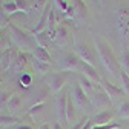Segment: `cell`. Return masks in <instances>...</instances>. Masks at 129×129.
<instances>
[{"label": "cell", "instance_id": "5b68a950", "mask_svg": "<svg viewBox=\"0 0 129 129\" xmlns=\"http://www.w3.org/2000/svg\"><path fill=\"white\" fill-rule=\"evenodd\" d=\"M115 28L121 40H126L129 37V9L127 8H120L118 12L115 14Z\"/></svg>", "mask_w": 129, "mask_h": 129}, {"label": "cell", "instance_id": "52a82bcc", "mask_svg": "<svg viewBox=\"0 0 129 129\" xmlns=\"http://www.w3.org/2000/svg\"><path fill=\"white\" fill-rule=\"evenodd\" d=\"M75 54H77V57L82 60L83 63L91 64V66L95 68V64H97V57H95V52H94V49H92L91 46L83 45V43L75 45Z\"/></svg>", "mask_w": 129, "mask_h": 129}, {"label": "cell", "instance_id": "484cf974", "mask_svg": "<svg viewBox=\"0 0 129 129\" xmlns=\"http://www.w3.org/2000/svg\"><path fill=\"white\" fill-rule=\"evenodd\" d=\"M52 2H54V9L55 11H60V14L61 15H64V14H66L68 12V9H69V3L66 2V0H52Z\"/></svg>", "mask_w": 129, "mask_h": 129}, {"label": "cell", "instance_id": "cb8c5ba5", "mask_svg": "<svg viewBox=\"0 0 129 129\" xmlns=\"http://www.w3.org/2000/svg\"><path fill=\"white\" fill-rule=\"evenodd\" d=\"M66 120L68 123L75 121V105L72 102V97H68V108H66Z\"/></svg>", "mask_w": 129, "mask_h": 129}, {"label": "cell", "instance_id": "4fadbf2b", "mask_svg": "<svg viewBox=\"0 0 129 129\" xmlns=\"http://www.w3.org/2000/svg\"><path fill=\"white\" fill-rule=\"evenodd\" d=\"M72 12H74V20L75 22H85L88 17V6L83 0H72Z\"/></svg>", "mask_w": 129, "mask_h": 129}, {"label": "cell", "instance_id": "f35d334b", "mask_svg": "<svg viewBox=\"0 0 129 129\" xmlns=\"http://www.w3.org/2000/svg\"><path fill=\"white\" fill-rule=\"evenodd\" d=\"M108 2H109V0H97V3H99L100 6H105V5H106Z\"/></svg>", "mask_w": 129, "mask_h": 129}, {"label": "cell", "instance_id": "ba28073f", "mask_svg": "<svg viewBox=\"0 0 129 129\" xmlns=\"http://www.w3.org/2000/svg\"><path fill=\"white\" fill-rule=\"evenodd\" d=\"M89 100H91V105H92V109H103L106 111V108H109L111 100H109V97L106 95V92L99 88V89H95L92 95H89Z\"/></svg>", "mask_w": 129, "mask_h": 129}, {"label": "cell", "instance_id": "603a6c76", "mask_svg": "<svg viewBox=\"0 0 129 129\" xmlns=\"http://www.w3.org/2000/svg\"><path fill=\"white\" fill-rule=\"evenodd\" d=\"M2 8H3V11L9 15H15L19 12V8H17V5H15V2L14 0H5V2H2Z\"/></svg>", "mask_w": 129, "mask_h": 129}, {"label": "cell", "instance_id": "44dd1931", "mask_svg": "<svg viewBox=\"0 0 129 129\" xmlns=\"http://www.w3.org/2000/svg\"><path fill=\"white\" fill-rule=\"evenodd\" d=\"M20 108H22V97H20L19 94H12V95H9L6 111H9V112H17Z\"/></svg>", "mask_w": 129, "mask_h": 129}, {"label": "cell", "instance_id": "f546056e", "mask_svg": "<svg viewBox=\"0 0 129 129\" xmlns=\"http://www.w3.org/2000/svg\"><path fill=\"white\" fill-rule=\"evenodd\" d=\"M118 117L123 120L129 118V102H123L118 108Z\"/></svg>", "mask_w": 129, "mask_h": 129}, {"label": "cell", "instance_id": "9a60e30c", "mask_svg": "<svg viewBox=\"0 0 129 129\" xmlns=\"http://www.w3.org/2000/svg\"><path fill=\"white\" fill-rule=\"evenodd\" d=\"M80 74H82L83 77H86V78H89L91 82L97 83V85H100V83H102V77H100V74L97 72V69H95L94 66H91V64H86V63H83V61H82Z\"/></svg>", "mask_w": 129, "mask_h": 129}, {"label": "cell", "instance_id": "9c48e42d", "mask_svg": "<svg viewBox=\"0 0 129 129\" xmlns=\"http://www.w3.org/2000/svg\"><path fill=\"white\" fill-rule=\"evenodd\" d=\"M54 46L57 48H66L69 45V31H68V26L64 25V22H61L55 31H54V40H52Z\"/></svg>", "mask_w": 129, "mask_h": 129}, {"label": "cell", "instance_id": "30bf717a", "mask_svg": "<svg viewBox=\"0 0 129 129\" xmlns=\"http://www.w3.org/2000/svg\"><path fill=\"white\" fill-rule=\"evenodd\" d=\"M68 94L61 91L60 94H57V121H60L61 124L68 123L66 120V108H68Z\"/></svg>", "mask_w": 129, "mask_h": 129}, {"label": "cell", "instance_id": "b9f144b4", "mask_svg": "<svg viewBox=\"0 0 129 129\" xmlns=\"http://www.w3.org/2000/svg\"><path fill=\"white\" fill-rule=\"evenodd\" d=\"M2 55H3V51H0V60H2Z\"/></svg>", "mask_w": 129, "mask_h": 129}, {"label": "cell", "instance_id": "e0dca14e", "mask_svg": "<svg viewBox=\"0 0 129 129\" xmlns=\"http://www.w3.org/2000/svg\"><path fill=\"white\" fill-rule=\"evenodd\" d=\"M26 64H28V55H26V52H20L19 51L17 57H15V60H14V64L11 66V71L14 74H20L26 68Z\"/></svg>", "mask_w": 129, "mask_h": 129}, {"label": "cell", "instance_id": "7402d4cb", "mask_svg": "<svg viewBox=\"0 0 129 129\" xmlns=\"http://www.w3.org/2000/svg\"><path fill=\"white\" fill-rule=\"evenodd\" d=\"M32 61V68H34V71L39 74V75H48L49 74V69H51V64H48V63H42V61H39V60H36V58H32L31 60Z\"/></svg>", "mask_w": 129, "mask_h": 129}, {"label": "cell", "instance_id": "3957f363", "mask_svg": "<svg viewBox=\"0 0 129 129\" xmlns=\"http://www.w3.org/2000/svg\"><path fill=\"white\" fill-rule=\"evenodd\" d=\"M68 82V74L66 72H49L48 75H45V83L49 88V91L52 94H60Z\"/></svg>", "mask_w": 129, "mask_h": 129}, {"label": "cell", "instance_id": "7c38bea8", "mask_svg": "<svg viewBox=\"0 0 129 129\" xmlns=\"http://www.w3.org/2000/svg\"><path fill=\"white\" fill-rule=\"evenodd\" d=\"M19 54V49L17 48H6L3 49V55H2V60H0V71H8L11 69V66L14 64V60Z\"/></svg>", "mask_w": 129, "mask_h": 129}, {"label": "cell", "instance_id": "d590c367", "mask_svg": "<svg viewBox=\"0 0 129 129\" xmlns=\"http://www.w3.org/2000/svg\"><path fill=\"white\" fill-rule=\"evenodd\" d=\"M51 129H63V124H61L60 121H55V123L51 126Z\"/></svg>", "mask_w": 129, "mask_h": 129}, {"label": "cell", "instance_id": "836d02e7", "mask_svg": "<svg viewBox=\"0 0 129 129\" xmlns=\"http://www.w3.org/2000/svg\"><path fill=\"white\" fill-rule=\"evenodd\" d=\"M92 129H120V124L111 123V124H103V126H92Z\"/></svg>", "mask_w": 129, "mask_h": 129}, {"label": "cell", "instance_id": "f1b7e54d", "mask_svg": "<svg viewBox=\"0 0 129 129\" xmlns=\"http://www.w3.org/2000/svg\"><path fill=\"white\" fill-rule=\"evenodd\" d=\"M15 5L19 8V12H25L28 15L29 12V8H31V0H14Z\"/></svg>", "mask_w": 129, "mask_h": 129}, {"label": "cell", "instance_id": "7a4b0ae2", "mask_svg": "<svg viewBox=\"0 0 129 129\" xmlns=\"http://www.w3.org/2000/svg\"><path fill=\"white\" fill-rule=\"evenodd\" d=\"M8 29H9V40L12 42L14 48H17L20 52H26V54L36 51L37 45H36V40L31 32L20 29L15 23H9Z\"/></svg>", "mask_w": 129, "mask_h": 129}, {"label": "cell", "instance_id": "d4e9b609", "mask_svg": "<svg viewBox=\"0 0 129 129\" xmlns=\"http://www.w3.org/2000/svg\"><path fill=\"white\" fill-rule=\"evenodd\" d=\"M118 63H120V68H121V71H124V72L129 75V49H127V48H126V49L121 52Z\"/></svg>", "mask_w": 129, "mask_h": 129}, {"label": "cell", "instance_id": "ab89813d", "mask_svg": "<svg viewBox=\"0 0 129 129\" xmlns=\"http://www.w3.org/2000/svg\"><path fill=\"white\" fill-rule=\"evenodd\" d=\"M2 48H3V39H2V36H0V51H2Z\"/></svg>", "mask_w": 129, "mask_h": 129}, {"label": "cell", "instance_id": "8fae6325", "mask_svg": "<svg viewBox=\"0 0 129 129\" xmlns=\"http://www.w3.org/2000/svg\"><path fill=\"white\" fill-rule=\"evenodd\" d=\"M48 6V0H31V8H29V12H28V17L32 20V22H39V19L42 17L43 11L46 9Z\"/></svg>", "mask_w": 129, "mask_h": 129}, {"label": "cell", "instance_id": "2e32d148", "mask_svg": "<svg viewBox=\"0 0 129 129\" xmlns=\"http://www.w3.org/2000/svg\"><path fill=\"white\" fill-rule=\"evenodd\" d=\"M112 118H114V114L111 111H100L99 114H95L92 118H91V123L92 126H103V124H111L112 123Z\"/></svg>", "mask_w": 129, "mask_h": 129}, {"label": "cell", "instance_id": "277c9868", "mask_svg": "<svg viewBox=\"0 0 129 129\" xmlns=\"http://www.w3.org/2000/svg\"><path fill=\"white\" fill-rule=\"evenodd\" d=\"M58 68L61 72H80L82 68V60L77 57L75 52H68L60 58Z\"/></svg>", "mask_w": 129, "mask_h": 129}, {"label": "cell", "instance_id": "1f68e13d", "mask_svg": "<svg viewBox=\"0 0 129 129\" xmlns=\"http://www.w3.org/2000/svg\"><path fill=\"white\" fill-rule=\"evenodd\" d=\"M31 83H32V77H31L29 74L23 72V74L20 75V78H19V85H20L22 88H29Z\"/></svg>", "mask_w": 129, "mask_h": 129}, {"label": "cell", "instance_id": "d6a6232c", "mask_svg": "<svg viewBox=\"0 0 129 129\" xmlns=\"http://www.w3.org/2000/svg\"><path fill=\"white\" fill-rule=\"evenodd\" d=\"M8 100H9V95H6V94L0 95V109H6L8 108Z\"/></svg>", "mask_w": 129, "mask_h": 129}, {"label": "cell", "instance_id": "74e56055", "mask_svg": "<svg viewBox=\"0 0 129 129\" xmlns=\"http://www.w3.org/2000/svg\"><path fill=\"white\" fill-rule=\"evenodd\" d=\"M39 129H51V126L48 124V123H42V124L39 126Z\"/></svg>", "mask_w": 129, "mask_h": 129}, {"label": "cell", "instance_id": "5bb4252c", "mask_svg": "<svg viewBox=\"0 0 129 129\" xmlns=\"http://www.w3.org/2000/svg\"><path fill=\"white\" fill-rule=\"evenodd\" d=\"M102 89L106 92V95L109 97V100H111V103H114L118 97L121 95V94H124L123 92V89L121 88H117L115 85H112V83H109V82H106V80H102Z\"/></svg>", "mask_w": 129, "mask_h": 129}, {"label": "cell", "instance_id": "4316f807", "mask_svg": "<svg viewBox=\"0 0 129 129\" xmlns=\"http://www.w3.org/2000/svg\"><path fill=\"white\" fill-rule=\"evenodd\" d=\"M17 124V118L12 115H2L0 114V127H9Z\"/></svg>", "mask_w": 129, "mask_h": 129}, {"label": "cell", "instance_id": "8992f818", "mask_svg": "<svg viewBox=\"0 0 129 129\" xmlns=\"http://www.w3.org/2000/svg\"><path fill=\"white\" fill-rule=\"evenodd\" d=\"M71 97H72V102H74V105H75V108H77L78 111H83V112H85V111L92 109V105H91L89 97L83 92V89L78 86V83L72 88Z\"/></svg>", "mask_w": 129, "mask_h": 129}, {"label": "cell", "instance_id": "6da1fadb", "mask_svg": "<svg viewBox=\"0 0 129 129\" xmlns=\"http://www.w3.org/2000/svg\"><path fill=\"white\" fill-rule=\"evenodd\" d=\"M94 46H95L97 54H99V60L103 64V68L106 69V72L111 74L112 77H118L121 68H120V63H118L115 54L111 49L109 43L106 40H103V39H95Z\"/></svg>", "mask_w": 129, "mask_h": 129}, {"label": "cell", "instance_id": "8d00e7d4", "mask_svg": "<svg viewBox=\"0 0 129 129\" xmlns=\"http://www.w3.org/2000/svg\"><path fill=\"white\" fill-rule=\"evenodd\" d=\"M15 129H32V127L28 126V124H17V126H15Z\"/></svg>", "mask_w": 129, "mask_h": 129}, {"label": "cell", "instance_id": "4dcf8cb0", "mask_svg": "<svg viewBox=\"0 0 129 129\" xmlns=\"http://www.w3.org/2000/svg\"><path fill=\"white\" fill-rule=\"evenodd\" d=\"M9 15L3 11V8H2V3H0V29H3V28H6V26H9Z\"/></svg>", "mask_w": 129, "mask_h": 129}, {"label": "cell", "instance_id": "ffe728a7", "mask_svg": "<svg viewBox=\"0 0 129 129\" xmlns=\"http://www.w3.org/2000/svg\"><path fill=\"white\" fill-rule=\"evenodd\" d=\"M32 37H34V40H36V45L40 46V48H45V49H46V48H49L51 45H54L52 40H51V37L46 34V31L40 32V34H34Z\"/></svg>", "mask_w": 129, "mask_h": 129}, {"label": "cell", "instance_id": "60d3db41", "mask_svg": "<svg viewBox=\"0 0 129 129\" xmlns=\"http://www.w3.org/2000/svg\"><path fill=\"white\" fill-rule=\"evenodd\" d=\"M83 2H85V3H94L95 0H83Z\"/></svg>", "mask_w": 129, "mask_h": 129}, {"label": "cell", "instance_id": "ac0fdd59", "mask_svg": "<svg viewBox=\"0 0 129 129\" xmlns=\"http://www.w3.org/2000/svg\"><path fill=\"white\" fill-rule=\"evenodd\" d=\"M78 86L83 89V92H85L88 97H89V95H92L95 89H99V88H97V86L94 85V82H91L89 78L83 77L82 74H80V77H78Z\"/></svg>", "mask_w": 129, "mask_h": 129}, {"label": "cell", "instance_id": "83f0119b", "mask_svg": "<svg viewBox=\"0 0 129 129\" xmlns=\"http://www.w3.org/2000/svg\"><path fill=\"white\" fill-rule=\"evenodd\" d=\"M118 78H120V85H121L123 92H124V94H129V75H127L124 71H120Z\"/></svg>", "mask_w": 129, "mask_h": 129}, {"label": "cell", "instance_id": "e575fe53", "mask_svg": "<svg viewBox=\"0 0 129 129\" xmlns=\"http://www.w3.org/2000/svg\"><path fill=\"white\" fill-rule=\"evenodd\" d=\"M85 121H86V120L80 121V123H75V124H74V126H72L71 129H82V127H83V124H85Z\"/></svg>", "mask_w": 129, "mask_h": 129}, {"label": "cell", "instance_id": "d6986e66", "mask_svg": "<svg viewBox=\"0 0 129 129\" xmlns=\"http://www.w3.org/2000/svg\"><path fill=\"white\" fill-rule=\"evenodd\" d=\"M32 58H36L42 63H48V64H51V54L48 49H45V48H40L37 46L36 48V51L32 52Z\"/></svg>", "mask_w": 129, "mask_h": 129}]
</instances>
